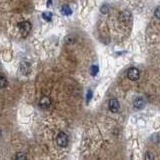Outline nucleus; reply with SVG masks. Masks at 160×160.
<instances>
[{
    "mask_svg": "<svg viewBox=\"0 0 160 160\" xmlns=\"http://www.w3.org/2000/svg\"><path fill=\"white\" fill-rule=\"evenodd\" d=\"M18 26H19V29H20L21 34L23 35L24 37L29 34L30 29H31V24H30L28 21H22V22H20V23L18 24Z\"/></svg>",
    "mask_w": 160,
    "mask_h": 160,
    "instance_id": "obj_1",
    "label": "nucleus"
},
{
    "mask_svg": "<svg viewBox=\"0 0 160 160\" xmlns=\"http://www.w3.org/2000/svg\"><path fill=\"white\" fill-rule=\"evenodd\" d=\"M56 142L59 146H66L68 144V136L66 135V133L64 132H59L56 136Z\"/></svg>",
    "mask_w": 160,
    "mask_h": 160,
    "instance_id": "obj_2",
    "label": "nucleus"
},
{
    "mask_svg": "<svg viewBox=\"0 0 160 160\" xmlns=\"http://www.w3.org/2000/svg\"><path fill=\"white\" fill-rule=\"evenodd\" d=\"M139 75H140V72L139 70L135 68V67H131V68L128 69L127 71V77L129 78L130 80L132 81H135L139 78Z\"/></svg>",
    "mask_w": 160,
    "mask_h": 160,
    "instance_id": "obj_3",
    "label": "nucleus"
},
{
    "mask_svg": "<svg viewBox=\"0 0 160 160\" xmlns=\"http://www.w3.org/2000/svg\"><path fill=\"white\" fill-rule=\"evenodd\" d=\"M108 106H109V109L110 111L112 112H117L119 110V102L117 99H110L109 100V103H108Z\"/></svg>",
    "mask_w": 160,
    "mask_h": 160,
    "instance_id": "obj_4",
    "label": "nucleus"
},
{
    "mask_svg": "<svg viewBox=\"0 0 160 160\" xmlns=\"http://www.w3.org/2000/svg\"><path fill=\"white\" fill-rule=\"evenodd\" d=\"M50 104H51V100H50V98L48 96H43L40 99V101H39V105H40V107L43 109L48 108Z\"/></svg>",
    "mask_w": 160,
    "mask_h": 160,
    "instance_id": "obj_5",
    "label": "nucleus"
},
{
    "mask_svg": "<svg viewBox=\"0 0 160 160\" xmlns=\"http://www.w3.org/2000/svg\"><path fill=\"white\" fill-rule=\"evenodd\" d=\"M144 105H145L144 99L141 98V97L136 98V99L134 100V102H133V106L136 109H141V108H143V106H144Z\"/></svg>",
    "mask_w": 160,
    "mask_h": 160,
    "instance_id": "obj_6",
    "label": "nucleus"
},
{
    "mask_svg": "<svg viewBox=\"0 0 160 160\" xmlns=\"http://www.w3.org/2000/svg\"><path fill=\"white\" fill-rule=\"evenodd\" d=\"M121 20L123 22H127V21H130L131 20V13L130 12H123L121 14Z\"/></svg>",
    "mask_w": 160,
    "mask_h": 160,
    "instance_id": "obj_7",
    "label": "nucleus"
},
{
    "mask_svg": "<svg viewBox=\"0 0 160 160\" xmlns=\"http://www.w3.org/2000/svg\"><path fill=\"white\" fill-rule=\"evenodd\" d=\"M61 12H62L64 15H70L71 14V9L69 8L68 5H63L61 7Z\"/></svg>",
    "mask_w": 160,
    "mask_h": 160,
    "instance_id": "obj_8",
    "label": "nucleus"
},
{
    "mask_svg": "<svg viewBox=\"0 0 160 160\" xmlns=\"http://www.w3.org/2000/svg\"><path fill=\"white\" fill-rule=\"evenodd\" d=\"M15 160H26V155L23 152H18L15 155Z\"/></svg>",
    "mask_w": 160,
    "mask_h": 160,
    "instance_id": "obj_9",
    "label": "nucleus"
},
{
    "mask_svg": "<svg viewBox=\"0 0 160 160\" xmlns=\"http://www.w3.org/2000/svg\"><path fill=\"white\" fill-rule=\"evenodd\" d=\"M42 17L45 19L46 21H51V19H52V14L50 13V12H45V13H43Z\"/></svg>",
    "mask_w": 160,
    "mask_h": 160,
    "instance_id": "obj_10",
    "label": "nucleus"
},
{
    "mask_svg": "<svg viewBox=\"0 0 160 160\" xmlns=\"http://www.w3.org/2000/svg\"><path fill=\"white\" fill-rule=\"evenodd\" d=\"M97 72H98V66L96 65H93L91 67V70H90V73L92 76H95V75L97 74Z\"/></svg>",
    "mask_w": 160,
    "mask_h": 160,
    "instance_id": "obj_11",
    "label": "nucleus"
},
{
    "mask_svg": "<svg viewBox=\"0 0 160 160\" xmlns=\"http://www.w3.org/2000/svg\"><path fill=\"white\" fill-rule=\"evenodd\" d=\"M7 85V81H6V78H5L4 75H2L1 76V87L2 88H4L5 86Z\"/></svg>",
    "mask_w": 160,
    "mask_h": 160,
    "instance_id": "obj_12",
    "label": "nucleus"
},
{
    "mask_svg": "<svg viewBox=\"0 0 160 160\" xmlns=\"http://www.w3.org/2000/svg\"><path fill=\"white\" fill-rule=\"evenodd\" d=\"M144 158H145V160H153V154L150 152H146L145 153Z\"/></svg>",
    "mask_w": 160,
    "mask_h": 160,
    "instance_id": "obj_13",
    "label": "nucleus"
},
{
    "mask_svg": "<svg viewBox=\"0 0 160 160\" xmlns=\"http://www.w3.org/2000/svg\"><path fill=\"white\" fill-rule=\"evenodd\" d=\"M154 15L157 19H160V7H157L155 10H154Z\"/></svg>",
    "mask_w": 160,
    "mask_h": 160,
    "instance_id": "obj_14",
    "label": "nucleus"
},
{
    "mask_svg": "<svg viewBox=\"0 0 160 160\" xmlns=\"http://www.w3.org/2000/svg\"><path fill=\"white\" fill-rule=\"evenodd\" d=\"M101 12H102V13H107V12H108V6H107V4L103 5V6L101 7Z\"/></svg>",
    "mask_w": 160,
    "mask_h": 160,
    "instance_id": "obj_15",
    "label": "nucleus"
},
{
    "mask_svg": "<svg viewBox=\"0 0 160 160\" xmlns=\"http://www.w3.org/2000/svg\"><path fill=\"white\" fill-rule=\"evenodd\" d=\"M91 96H92V92H91V90H89L88 94H87V102H89V101H90Z\"/></svg>",
    "mask_w": 160,
    "mask_h": 160,
    "instance_id": "obj_16",
    "label": "nucleus"
}]
</instances>
